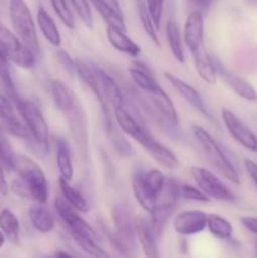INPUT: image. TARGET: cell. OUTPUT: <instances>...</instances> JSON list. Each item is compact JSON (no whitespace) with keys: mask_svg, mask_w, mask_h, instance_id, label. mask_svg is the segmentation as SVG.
I'll list each match as a JSON object with an SVG mask.
<instances>
[{"mask_svg":"<svg viewBox=\"0 0 257 258\" xmlns=\"http://www.w3.org/2000/svg\"><path fill=\"white\" fill-rule=\"evenodd\" d=\"M9 169L17 173L18 179L13 181L12 190L22 198L34 199L44 204L49 197V186L44 171L32 158L14 153L10 159Z\"/></svg>","mask_w":257,"mask_h":258,"instance_id":"cell-1","label":"cell"},{"mask_svg":"<svg viewBox=\"0 0 257 258\" xmlns=\"http://www.w3.org/2000/svg\"><path fill=\"white\" fill-rule=\"evenodd\" d=\"M191 131H193L194 138H196V140L198 141V144L201 145L202 151H203V154L206 155L209 164H211L223 178H226L227 180H229L232 184H234V185H239V184H241V179H239L238 171L234 168L232 161L227 158L226 153L222 150V148L219 146V144L214 140L213 136H212L206 128L202 127V126L199 125L191 126Z\"/></svg>","mask_w":257,"mask_h":258,"instance_id":"cell-2","label":"cell"},{"mask_svg":"<svg viewBox=\"0 0 257 258\" xmlns=\"http://www.w3.org/2000/svg\"><path fill=\"white\" fill-rule=\"evenodd\" d=\"M165 175L158 169L138 170L133 175V193L136 202L150 213L165 186Z\"/></svg>","mask_w":257,"mask_h":258,"instance_id":"cell-3","label":"cell"},{"mask_svg":"<svg viewBox=\"0 0 257 258\" xmlns=\"http://www.w3.org/2000/svg\"><path fill=\"white\" fill-rule=\"evenodd\" d=\"M9 17L18 38L35 54L39 53V40L34 19L25 0H9Z\"/></svg>","mask_w":257,"mask_h":258,"instance_id":"cell-4","label":"cell"},{"mask_svg":"<svg viewBox=\"0 0 257 258\" xmlns=\"http://www.w3.org/2000/svg\"><path fill=\"white\" fill-rule=\"evenodd\" d=\"M111 214L115 227V231L110 233L111 243L117 251L128 253V251L135 247V221H133L125 204H116Z\"/></svg>","mask_w":257,"mask_h":258,"instance_id":"cell-5","label":"cell"},{"mask_svg":"<svg viewBox=\"0 0 257 258\" xmlns=\"http://www.w3.org/2000/svg\"><path fill=\"white\" fill-rule=\"evenodd\" d=\"M17 106L33 140L43 151H48L50 135L49 126H48L40 108L33 101L29 100H19L17 102Z\"/></svg>","mask_w":257,"mask_h":258,"instance_id":"cell-6","label":"cell"},{"mask_svg":"<svg viewBox=\"0 0 257 258\" xmlns=\"http://www.w3.org/2000/svg\"><path fill=\"white\" fill-rule=\"evenodd\" d=\"M0 44L7 52L10 62L24 70H30L35 66V53L27 47L17 34H13L9 29L0 24Z\"/></svg>","mask_w":257,"mask_h":258,"instance_id":"cell-7","label":"cell"},{"mask_svg":"<svg viewBox=\"0 0 257 258\" xmlns=\"http://www.w3.org/2000/svg\"><path fill=\"white\" fill-rule=\"evenodd\" d=\"M144 95H145L144 103H145L146 107L150 108L155 117L160 118L161 122L166 123L170 127H178V111H176L175 105L163 87H159L158 90H154L151 92H144Z\"/></svg>","mask_w":257,"mask_h":258,"instance_id":"cell-8","label":"cell"},{"mask_svg":"<svg viewBox=\"0 0 257 258\" xmlns=\"http://www.w3.org/2000/svg\"><path fill=\"white\" fill-rule=\"evenodd\" d=\"M191 178L196 181L197 186L209 197L211 199L221 202H234L236 197L227 188L226 184L221 180L217 175H214L208 169L199 168V166H191L190 169Z\"/></svg>","mask_w":257,"mask_h":258,"instance_id":"cell-9","label":"cell"},{"mask_svg":"<svg viewBox=\"0 0 257 258\" xmlns=\"http://www.w3.org/2000/svg\"><path fill=\"white\" fill-rule=\"evenodd\" d=\"M221 117L227 131L231 134L232 138L239 145H242L244 149L252 151V153H257V136L246 123L239 120L236 113L232 112L228 108L223 107L221 110Z\"/></svg>","mask_w":257,"mask_h":258,"instance_id":"cell-10","label":"cell"},{"mask_svg":"<svg viewBox=\"0 0 257 258\" xmlns=\"http://www.w3.org/2000/svg\"><path fill=\"white\" fill-rule=\"evenodd\" d=\"M164 76H165L166 80L171 83V86L175 88L176 92H178L179 95H180L181 97L194 108V110L198 111V112L201 113V115H203L206 118H211L212 120L211 112L208 111L203 97H202V95L198 92V90H197L196 87H193L190 83L185 82V81L181 80L178 76L173 75L171 72H165Z\"/></svg>","mask_w":257,"mask_h":258,"instance_id":"cell-11","label":"cell"},{"mask_svg":"<svg viewBox=\"0 0 257 258\" xmlns=\"http://www.w3.org/2000/svg\"><path fill=\"white\" fill-rule=\"evenodd\" d=\"M207 216L203 211H183L174 219V231L180 236H193L207 228Z\"/></svg>","mask_w":257,"mask_h":258,"instance_id":"cell-12","label":"cell"},{"mask_svg":"<svg viewBox=\"0 0 257 258\" xmlns=\"http://www.w3.org/2000/svg\"><path fill=\"white\" fill-rule=\"evenodd\" d=\"M183 38L190 52L204 45V17L199 9L191 10L186 17Z\"/></svg>","mask_w":257,"mask_h":258,"instance_id":"cell-13","label":"cell"},{"mask_svg":"<svg viewBox=\"0 0 257 258\" xmlns=\"http://www.w3.org/2000/svg\"><path fill=\"white\" fill-rule=\"evenodd\" d=\"M113 113H115L117 126L123 131L125 135H128L141 145H144L151 138V135L144 128V126L123 106L113 108Z\"/></svg>","mask_w":257,"mask_h":258,"instance_id":"cell-14","label":"cell"},{"mask_svg":"<svg viewBox=\"0 0 257 258\" xmlns=\"http://www.w3.org/2000/svg\"><path fill=\"white\" fill-rule=\"evenodd\" d=\"M136 238L146 257H158V236L153 228L150 218L138 217L135 221Z\"/></svg>","mask_w":257,"mask_h":258,"instance_id":"cell-15","label":"cell"},{"mask_svg":"<svg viewBox=\"0 0 257 258\" xmlns=\"http://www.w3.org/2000/svg\"><path fill=\"white\" fill-rule=\"evenodd\" d=\"M216 66L217 71H218V73L221 75V77L223 78L224 82L227 83V86H228L233 92H236L239 97L248 101V102H254V101H257V91L254 90V87L248 82V81L244 80L241 76L236 75V73L231 72V71L226 70L224 67H221L217 62Z\"/></svg>","mask_w":257,"mask_h":258,"instance_id":"cell-16","label":"cell"},{"mask_svg":"<svg viewBox=\"0 0 257 258\" xmlns=\"http://www.w3.org/2000/svg\"><path fill=\"white\" fill-rule=\"evenodd\" d=\"M0 120L4 123L5 128L13 135L20 139H28L30 136L27 125L23 123L15 115L12 102L2 93H0Z\"/></svg>","mask_w":257,"mask_h":258,"instance_id":"cell-17","label":"cell"},{"mask_svg":"<svg viewBox=\"0 0 257 258\" xmlns=\"http://www.w3.org/2000/svg\"><path fill=\"white\" fill-rule=\"evenodd\" d=\"M190 54L194 68H196L199 77L206 83L214 85L218 80V71H217L216 62L212 59V57L207 52L206 45L193 50V52H190Z\"/></svg>","mask_w":257,"mask_h":258,"instance_id":"cell-18","label":"cell"},{"mask_svg":"<svg viewBox=\"0 0 257 258\" xmlns=\"http://www.w3.org/2000/svg\"><path fill=\"white\" fill-rule=\"evenodd\" d=\"M96 72H97L98 82H100L101 93H102V97L106 103L112 106L113 108L125 105V97H123V93L117 82L102 68L96 67Z\"/></svg>","mask_w":257,"mask_h":258,"instance_id":"cell-19","label":"cell"},{"mask_svg":"<svg viewBox=\"0 0 257 258\" xmlns=\"http://www.w3.org/2000/svg\"><path fill=\"white\" fill-rule=\"evenodd\" d=\"M103 121H105V130L107 138L116 153L120 154L123 158H130L134 154L133 148L123 135V131L120 127H116V125L113 123L110 116V111H103Z\"/></svg>","mask_w":257,"mask_h":258,"instance_id":"cell-20","label":"cell"},{"mask_svg":"<svg viewBox=\"0 0 257 258\" xmlns=\"http://www.w3.org/2000/svg\"><path fill=\"white\" fill-rule=\"evenodd\" d=\"M106 35H107V40L110 42V44L118 52H122L131 57H138L140 54V47L126 34V30L107 25Z\"/></svg>","mask_w":257,"mask_h":258,"instance_id":"cell-21","label":"cell"},{"mask_svg":"<svg viewBox=\"0 0 257 258\" xmlns=\"http://www.w3.org/2000/svg\"><path fill=\"white\" fill-rule=\"evenodd\" d=\"M143 146L145 148V150L153 156L154 160L158 161V163L160 164V165H163L164 168L174 170V169H176L179 166V159L176 158L175 154H174L170 149L166 148L165 145H163L161 143L156 141L153 136H151Z\"/></svg>","mask_w":257,"mask_h":258,"instance_id":"cell-22","label":"cell"},{"mask_svg":"<svg viewBox=\"0 0 257 258\" xmlns=\"http://www.w3.org/2000/svg\"><path fill=\"white\" fill-rule=\"evenodd\" d=\"M50 92H52V97L55 103V107L60 112L67 113L80 105L77 100H76L75 93L62 81L53 80L52 83H50Z\"/></svg>","mask_w":257,"mask_h":258,"instance_id":"cell-23","label":"cell"},{"mask_svg":"<svg viewBox=\"0 0 257 258\" xmlns=\"http://www.w3.org/2000/svg\"><path fill=\"white\" fill-rule=\"evenodd\" d=\"M88 2H90L91 7L95 8L96 12L100 14V17L108 27H116L126 30L125 15L118 13L107 0H88Z\"/></svg>","mask_w":257,"mask_h":258,"instance_id":"cell-24","label":"cell"},{"mask_svg":"<svg viewBox=\"0 0 257 258\" xmlns=\"http://www.w3.org/2000/svg\"><path fill=\"white\" fill-rule=\"evenodd\" d=\"M29 219L35 231L39 233H49L55 227V217L43 206H33L29 209Z\"/></svg>","mask_w":257,"mask_h":258,"instance_id":"cell-25","label":"cell"},{"mask_svg":"<svg viewBox=\"0 0 257 258\" xmlns=\"http://www.w3.org/2000/svg\"><path fill=\"white\" fill-rule=\"evenodd\" d=\"M128 75H130L131 80L135 83L136 87L143 92H151V91L161 87L158 81L155 80V77L151 75L150 71L148 70V67L141 64V63L131 66L128 68Z\"/></svg>","mask_w":257,"mask_h":258,"instance_id":"cell-26","label":"cell"},{"mask_svg":"<svg viewBox=\"0 0 257 258\" xmlns=\"http://www.w3.org/2000/svg\"><path fill=\"white\" fill-rule=\"evenodd\" d=\"M37 20L40 32L44 35L45 39H47L53 47H60L62 37H60L59 29H58L57 24H55V22L53 20V18L48 14V12L43 7H39V9H38Z\"/></svg>","mask_w":257,"mask_h":258,"instance_id":"cell-27","label":"cell"},{"mask_svg":"<svg viewBox=\"0 0 257 258\" xmlns=\"http://www.w3.org/2000/svg\"><path fill=\"white\" fill-rule=\"evenodd\" d=\"M165 33H166V40H168L169 48H170L174 58H175L179 63H184L185 62V54H184L183 37H181V33H180V29H179L178 23H176L174 19L168 20V23H166Z\"/></svg>","mask_w":257,"mask_h":258,"instance_id":"cell-28","label":"cell"},{"mask_svg":"<svg viewBox=\"0 0 257 258\" xmlns=\"http://www.w3.org/2000/svg\"><path fill=\"white\" fill-rule=\"evenodd\" d=\"M55 148H57V166L60 176L65 178L66 180L71 181L73 178V174H75V170H73L72 155H71L68 143L65 139L59 138L57 140Z\"/></svg>","mask_w":257,"mask_h":258,"instance_id":"cell-29","label":"cell"},{"mask_svg":"<svg viewBox=\"0 0 257 258\" xmlns=\"http://www.w3.org/2000/svg\"><path fill=\"white\" fill-rule=\"evenodd\" d=\"M207 229L218 239H229L233 234V226L231 222L217 213L207 216Z\"/></svg>","mask_w":257,"mask_h":258,"instance_id":"cell-30","label":"cell"},{"mask_svg":"<svg viewBox=\"0 0 257 258\" xmlns=\"http://www.w3.org/2000/svg\"><path fill=\"white\" fill-rule=\"evenodd\" d=\"M58 185H59L60 194H62L63 198L76 209V211L81 212V213H86L88 212V204L86 202L85 197L77 190V189L73 188L70 184V181L66 180L65 178L60 176L58 179Z\"/></svg>","mask_w":257,"mask_h":258,"instance_id":"cell-31","label":"cell"},{"mask_svg":"<svg viewBox=\"0 0 257 258\" xmlns=\"http://www.w3.org/2000/svg\"><path fill=\"white\" fill-rule=\"evenodd\" d=\"M0 229L10 242L18 243L19 241V221L10 209L4 208L0 211Z\"/></svg>","mask_w":257,"mask_h":258,"instance_id":"cell-32","label":"cell"},{"mask_svg":"<svg viewBox=\"0 0 257 258\" xmlns=\"http://www.w3.org/2000/svg\"><path fill=\"white\" fill-rule=\"evenodd\" d=\"M138 14H139V19H140L141 22V25H143L144 32L146 33V35L153 40L154 44L160 45L158 32H156L158 28H156L155 24H154V20L153 18H151L150 13H149L148 7H146L145 2H143V0H138Z\"/></svg>","mask_w":257,"mask_h":258,"instance_id":"cell-33","label":"cell"},{"mask_svg":"<svg viewBox=\"0 0 257 258\" xmlns=\"http://www.w3.org/2000/svg\"><path fill=\"white\" fill-rule=\"evenodd\" d=\"M10 59L8 57L7 52L3 48V45L0 44V80L3 81L4 86L7 87L8 92L10 93L13 98L15 100V102L19 101V98H17V93H15V87L14 82H13L12 73H10Z\"/></svg>","mask_w":257,"mask_h":258,"instance_id":"cell-34","label":"cell"},{"mask_svg":"<svg viewBox=\"0 0 257 258\" xmlns=\"http://www.w3.org/2000/svg\"><path fill=\"white\" fill-rule=\"evenodd\" d=\"M50 4L60 22L70 29H73L76 27V20L67 0H50Z\"/></svg>","mask_w":257,"mask_h":258,"instance_id":"cell-35","label":"cell"},{"mask_svg":"<svg viewBox=\"0 0 257 258\" xmlns=\"http://www.w3.org/2000/svg\"><path fill=\"white\" fill-rule=\"evenodd\" d=\"M67 2L71 5V8L75 10L81 22L91 29L93 27V17L90 2L88 0H67Z\"/></svg>","mask_w":257,"mask_h":258,"instance_id":"cell-36","label":"cell"},{"mask_svg":"<svg viewBox=\"0 0 257 258\" xmlns=\"http://www.w3.org/2000/svg\"><path fill=\"white\" fill-rule=\"evenodd\" d=\"M180 197L184 199L193 202H202V203H208L211 201L209 197H207L198 186L189 185V184H183L180 185Z\"/></svg>","mask_w":257,"mask_h":258,"instance_id":"cell-37","label":"cell"},{"mask_svg":"<svg viewBox=\"0 0 257 258\" xmlns=\"http://www.w3.org/2000/svg\"><path fill=\"white\" fill-rule=\"evenodd\" d=\"M145 4L146 7H148L151 18H153L154 24H155V27L159 29V28H160L161 17H163L165 0H145Z\"/></svg>","mask_w":257,"mask_h":258,"instance_id":"cell-38","label":"cell"},{"mask_svg":"<svg viewBox=\"0 0 257 258\" xmlns=\"http://www.w3.org/2000/svg\"><path fill=\"white\" fill-rule=\"evenodd\" d=\"M55 55H57V59L58 62H59V64L62 66L63 70H65L68 75H76V59H73V58L71 57V54L67 50L58 48Z\"/></svg>","mask_w":257,"mask_h":258,"instance_id":"cell-39","label":"cell"},{"mask_svg":"<svg viewBox=\"0 0 257 258\" xmlns=\"http://www.w3.org/2000/svg\"><path fill=\"white\" fill-rule=\"evenodd\" d=\"M241 223L247 231H249L253 234H257V217H242Z\"/></svg>","mask_w":257,"mask_h":258,"instance_id":"cell-40","label":"cell"},{"mask_svg":"<svg viewBox=\"0 0 257 258\" xmlns=\"http://www.w3.org/2000/svg\"><path fill=\"white\" fill-rule=\"evenodd\" d=\"M244 169H246L247 174L252 179V181L257 185V163H254L253 160H249V159H246L244 160Z\"/></svg>","mask_w":257,"mask_h":258,"instance_id":"cell-41","label":"cell"},{"mask_svg":"<svg viewBox=\"0 0 257 258\" xmlns=\"http://www.w3.org/2000/svg\"><path fill=\"white\" fill-rule=\"evenodd\" d=\"M191 3L194 4L196 9H199L204 14V13H207L209 10L213 0H191Z\"/></svg>","mask_w":257,"mask_h":258,"instance_id":"cell-42","label":"cell"},{"mask_svg":"<svg viewBox=\"0 0 257 258\" xmlns=\"http://www.w3.org/2000/svg\"><path fill=\"white\" fill-rule=\"evenodd\" d=\"M9 193V186H8L7 180H5L4 171H3L2 164H0V194L2 196H7Z\"/></svg>","mask_w":257,"mask_h":258,"instance_id":"cell-43","label":"cell"},{"mask_svg":"<svg viewBox=\"0 0 257 258\" xmlns=\"http://www.w3.org/2000/svg\"><path fill=\"white\" fill-rule=\"evenodd\" d=\"M54 256H57V257H72V254H71V253H68V252L58 251V252H55V253H54Z\"/></svg>","mask_w":257,"mask_h":258,"instance_id":"cell-44","label":"cell"},{"mask_svg":"<svg viewBox=\"0 0 257 258\" xmlns=\"http://www.w3.org/2000/svg\"><path fill=\"white\" fill-rule=\"evenodd\" d=\"M244 4L248 5V7L252 8H257V0H243Z\"/></svg>","mask_w":257,"mask_h":258,"instance_id":"cell-45","label":"cell"},{"mask_svg":"<svg viewBox=\"0 0 257 258\" xmlns=\"http://www.w3.org/2000/svg\"><path fill=\"white\" fill-rule=\"evenodd\" d=\"M4 243H5V234L3 233V231H0V248L4 246Z\"/></svg>","mask_w":257,"mask_h":258,"instance_id":"cell-46","label":"cell"}]
</instances>
